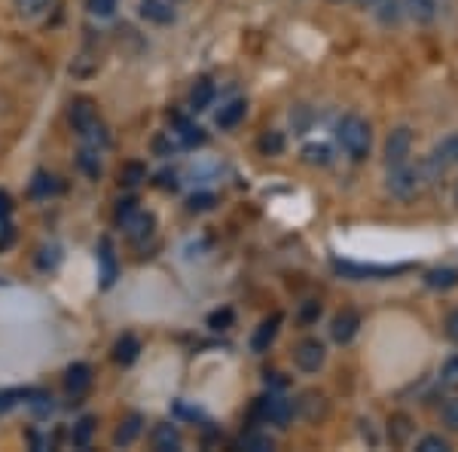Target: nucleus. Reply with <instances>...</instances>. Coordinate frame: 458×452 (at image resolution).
Instances as JSON below:
<instances>
[{"instance_id":"nucleus-24","label":"nucleus","mask_w":458,"mask_h":452,"mask_svg":"<svg viewBox=\"0 0 458 452\" xmlns=\"http://www.w3.org/2000/svg\"><path fill=\"white\" fill-rule=\"evenodd\" d=\"M177 141H181L183 147H196V144H205V135L199 125H190L187 120H177Z\"/></svg>"},{"instance_id":"nucleus-22","label":"nucleus","mask_w":458,"mask_h":452,"mask_svg":"<svg viewBox=\"0 0 458 452\" xmlns=\"http://www.w3.org/2000/svg\"><path fill=\"white\" fill-rule=\"evenodd\" d=\"M214 101V83L208 80H199L193 86V92H190V107L196 110V114H202V110H208Z\"/></svg>"},{"instance_id":"nucleus-8","label":"nucleus","mask_w":458,"mask_h":452,"mask_svg":"<svg viewBox=\"0 0 458 452\" xmlns=\"http://www.w3.org/2000/svg\"><path fill=\"white\" fill-rule=\"evenodd\" d=\"M449 166H458V132H453L449 138H443L437 147H434L431 159H428V168H431L434 175H443Z\"/></svg>"},{"instance_id":"nucleus-18","label":"nucleus","mask_w":458,"mask_h":452,"mask_svg":"<svg viewBox=\"0 0 458 452\" xmlns=\"http://www.w3.org/2000/svg\"><path fill=\"white\" fill-rule=\"evenodd\" d=\"M141 428H144V419L138 416V413H131V416L125 419L120 428H116L114 443H116V447H129V443H135V440H138V434H141Z\"/></svg>"},{"instance_id":"nucleus-41","label":"nucleus","mask_w":458,"mask_h":452,"mask_svg":"<svg viewBox=\"0 0 458 452\" xmlns=\"http://www.w3.org/2000/svg\"><path fill=\"white\" fill-rule=\"evenodd\" d=\"M358 4H373V0H358Z\"/></svg>"},{"instance_id":"nucleus-32","label":"nucleus","mask_w":458,"mask_h":452,"mask_svg":"<svg viewBox=\"0 0 458 452\" xmlns=\"http://www.w3.org/2000/svg\"><path fill=\"white\" fill-rule=\"evenodd\" d=\"M440 385L443 388H458V354L446 358V364L440 367Z\"/></svg>"},{"instance_id":"nucleus-12","label":"nucleus","mask_w":458,"mask_h":452,"mask_svg":"<svg viewBox=\"0 0 458 452\" xmlns=\"http://www.w3.org/2000/svg\"><path fill=\"white\" fill-rule=\"evenodd\" d=\"M278 328H282V315L266 318V321L260 324V328L254 330V337H250V348H254L257 354L269 352V345L276 343V337H278Z\"/></svg>"},{"instance_id":"nucleus-3","label":"nucleus","mask_w":458,"mask_h":452,"mask_svg":"<svg viewBox=\"0 0 458 452\" xmlns=\"http://www.w3.org/2000/svg\"><path fill=\"white\" fill-rule=\"evenodd\" d=\"M422 187V168H412L410 162L388 168V192L397 199H412Z\"/></svg>"},{"instance_id":"nucleus-13","label":"nucleus","mask_w":458,"mask_h":452,"mask_svg":"<svg viewBox=\"0 0 458 452\" xmlns=\"http://www.w3.org/2000/svg\"><path fill=\"white\" fill-rule=\"evenodd\" d=\"M98 278H101V287H114L116 281V254H114V244H110V239H101L98 244Z\"/></svg>"},{"instance_id":"nucleus-2","label":"nucleus","mask_w":458,"mask_h":452,"mask_svg":"<svg viewBox=\"0 0 458 452\" xmlns=\"http://www.w3.org/2000/svg\"><path fill=\"white\" fill-rule=\"evenodd\" d=\"M71 125L86 141H92L95 147L107 144L105 125H101V120H98V107H95L92 98H77V101H73V105H71Z\"/></svg>"},{"instance_id":"nucleus-15","label":"nucleus","mask_w":458,"mask_h":452,"mask_svg":"<svg viewBox=\"0 0 458 452\" xmlns=\"http://www.w3.org/2000/svg\"><path fill=\"white\" fill-rule=\"evenodd\" d=\"M153 449L157 452H177L181 449V431H177L174 425H168V422H162V425L153 428Z\"/></svg>"},{"instance_id":"nucleus-38","label":"nucleus","mask_w":458,"mask_h":452,"mask_svg":"<svg viewBox=\"0 0 458 452\" xmlns=\"http://www.w3.org/2000/svg\"><path fill=\"white\" fill-rule=\"evenodd\" d=\"M49 190H53V177H49L47 172H37L31 192H34V196H43V192H49Z\"/></svg>"},{"instance_id":"nucleus-33","label":"nucleus","mask_w":458,"mask_h":452,"mask_svg":"<svg viewBox=\"0 0 458 452\" xmlns=\"http://www.w3.org/2000/svg\"><path fill=\"white\" fill-rule=\"evenodd\" d=\"M416 449L419 452H446L449 440H446V437H440V434H425L422 440L416 443Z\"/></svg>"},{"instance_id":"nucleus-6","label":"nucleus","mask_w":458,"mask_h":452,"mask_svg":"<svg viewBox=\"0 0 458 452\" xmlns=\"http://www.w3.org/2000/svg\"><path fill=\"white\" fill-rule=\"evenodd\" d=\"M412 153V132L406 125H397L394 132L386 138V166H401V162H410Z\"/></svg>"},{"instance_id":"nucleus-36","label":"nucleus","mask_w":458,"mask_h":452,"mask_svg":"<svg viewBox=\"0 0 458 452\" xmlns=\"http://www.w3.org/2000/svg\"><path fill=\"white\" fill-rule=\"evenodd\" d=\"M229 324H233V309H220V312L208 315V328L214 330H226Z\"/></svg>"},{"instance_id":"nucleus-10","label":"nucleus","mask_w":458,"mask_h":452,"mask_svg":"<svg viewBox=\"0 0 458 452\" xmlns=\"http://www.w3.org/2000/svg\"><path fill=\"white\" fill-rule=\"evenodd\" d=\"M334 266L352 278H388V276H401V272L410 269V266H360V263H343V260H336Z\"/></svg>"},{"instance_id":"nucleus-19","label":"nucleus","mask_w":458,"mask_h":452,"mask_svg":"<svg viewBox=\"0 0 458 452\" xmlns=\"http://www.w3.org/2000/svg\"><path fill=\"white\" fill-rule=\"evenodd\" d=\"M425 285L434 287V291H453V287H458V269H449V266H443V269L425 272Z\"/></svg>"},{"instance_id":"nucleus-14","label":"nucleus","mask_w":458,"mask_h":452,"mask_svg":"<svg viewBox=\"0 0 458 452\" xmlns=\"http://www.w3.org/2000/svg\"><path fill=\"white\" fill-rule=\"evenodd\" d=\"M174 0H141V16L153 25H172L174 21Z\"/></svg>"},{"instance_id":"nucleus-4","label":"nucleus","mask_w":458,"mask_h":452,"mask_svg":"<svg viewBox=\"0 0 458 452\" xmlns=\"http://www.w3.org/2000/svg\"><path fill=\"white\" fill-rule=\"evenodd\" d=\"M257 416L269 425H278V428H287V422L293 419V404L282 395H269V397H260L257 404Z\"/></svg>"},{"instance_id":"nucleus-25","label":"nucleus","mask_w":458,"mask_h":452,"mask_svg":"<svg viewBox=\"0 0 458 452\" xmlns=\"http://www.w3.org/2000/svg\"><path fill=\"white\" fill-rule=\"evenodd\" d=\"M257 147H260L263 157H278V153L284 150V135L282 132H266V135L257 141Z\"/></svg>"},{"instance_id":"nucleus-16","label":"nucleus","mask_w":458,"mask_h":452,"mask_svg":"<svg viewBox=\"0 0 458 452\" xmlns=\"http://www.w3.org/2000/svg\"><path fill=\"white\" fill-rule=\"evenodd\" d=\"M138 354H141V343H138V337L125 333V337L116 339V345H114V361H116V364H123V367L135 364Z\"/></svg>"},{"instance_id":"nucleus-11","label":"nucleus","mask_w":458,"mask_h":452,"mask_svg":"<svg viewBox=\"0 0 458 452\" xmlns=\"http://www.w3.org/2000/svg\"><path fill=\"white\" fill-rule=\"evenodd\" d=\"M64 388H68V395H73V397L86 395V391L92 388V367L71 364L68 373H64Z\"/></svg>"},{"instance_id":"nucleus-31","label":"nucleus","mask_w":458,"mask_h":452,"mask_svg":"<svg viewBox=\"0 0 458 452\" xmlns=\"http://www.w3.org/2000/svg\"><path fill=\"white\" fill-rule=\"evenodd\" d=\"M302 157H306L309 166H327V162H330V147L327 144H309L306 150H302Z\"/></svg>"},{"instance_id":"nucleus-30","label":"nucleus","mask_w":458,"mask_h":452,"mask_svg":"<svg viewBox=\"0 0 458 452\" xmlns=\"http://www.w3.org/2000/svg\"><path fill=\"white\" fill-rule=\"evenodd\" d=\"M116 4H120V0H86V10H89V16H95V19H110L116 13Z\"/></svg>"},{"instance_id":"nucleus-40","label":"nucleus","mask_w":458,"mask_h":452,"mask_svg":"<svg viewBox=\"0 0 458 452\" xmlns=\"http://www.w3.org/2000/svg\"><path fill=\"white\" fill-rule=\"evenodd\" d=\"M6 214H10V196L0 192V217H6Z\"/></svg>"},{"instance_id":"nucleus-7","label":"nucleus","mask_w":458,"mask_h":452,"mask_svg":"<svg viewBox=\"0 0 458 452\" xmlns=\"http://www.w3.org/2000/svg\"><path fill=\"white\" fill-rule=\"evenodd\" d=\"M123 229H125V235H129L135 244H141L147 242L153 235V229H157V217H153L150 211H131V214H125V217L120 220Z\"/></svg>"},{"instance_id":"nucleus-17","label":"nucleus","mask_w":458,"mask_h":452,"mask_svg":"<svg viewBox=\"0 0 458 452\" xmlns=\"http://www.w3.org/2000/svg\"><path fill=\"white\" fill-rule=\"evenodd\" d=\"M300 413L306 416L309 422H318L327 413V400H324V395H318V391H306V395L300 397Z\"/></svg>"},{"instance_id":"nucleus-5","label":"nucleus","mask_w":458,"mask_h":452,"mask_svg":"<svg viewBox=\"0 0 458 452\" xmlns=\"http://www.w3.org/2000/svg\"><path fill=\"white\" fill-rule=\"evenodd\" d=\"M327 361V348H324L321 339H302V343L293 348V364H297L302 373H318Z\"/></svg>"},{"instance_id":"nucleus-28","label":"nucleus","mask_w":458,"mask_h":452,"mask_svg":"<svg viewBox=\"0 0 458 452\" xmlns=\"http://www.w3.org/2000/svg\"><path fill=\"white\" fill-rule=\"evenodd\" d=\"M77 162H80V168L89 175V177H98L101 175V162H98V153L92 150V147H83L80 150V157H77Z\"/></svg>"},{"instance_id":"nucleus-35","label":"nucleus","mask_w":458,"mask_h":452,"mask_svg":"<svg viewBox=\"0 0 458 452\" xmlns=\"http://www.w3.org/2000/svg\"><path fill=\"white\" fill-rule=\"evenodd\" d=\"M92 431H95V419L92 416L80 419L77 428H73V443H77V447H86L89 437H92Z\"/></svg>"},{"instance_id":"nucleus-39","label":"nucleus","mask_w":458,"mask_h":452,"mask_svg":"<svg viewBox=\"0 0 458 452\" xmlns=\"http://www.w3.org/2000/svg\"><path fill=\"white\" fill-rule=\"evenodd\" d=\"M446 337L453 339V343H458V309H453V312L446 315Z\"/></svg>"},{"instance_id":"nucleus-23","label":"nucleus","mask_w":458,"mask_h":452,"mask_svg":"<svg viewBox=\"0 0 458 452\" xmlns=\"http://www.w3.org/2000/svg\"><path fill=\"white\" fill-rule=\"evenodd\" d=\"M403 6H406V13L416 21H422V25L434 21V16H437V4H434V0H403Z\"/></svg>"},{"instance_id":"nucleus-26","label":"nucleus","mask_w":458,"mask_h":452,"mask_svg":"<svg viewBox=\"0 0 458 452\" xmlns=\"http://www.w3.org/2000/svg\"><path fill=\"white\" fill-rule=\"evenodd\" d=\"M276 443H272L269 434H260V431H248L242 437V449H250V452H269Z\"/></svg>"},{"instance_id":"nucleus-27","label":"nucleus","mask_w":458,"mask_h":452,"mask_svg":"<svg viewBox=\"0 0 458 452\" xmlns=\"http://www.w3.org/2000/svg\"><path fill=\"white\" fill-rule=\"evenodd\" d=\"M147 177V168L141 166V162H125L123 172H120V181L125 183V187H138Z\"/></svg>"},{"instance_id":"nucleus-29","label":"nucleus","mask_w":458,"mask_h":452,"mask_svg":"<svg viewBox=\"0 0 458 452\" xmlns=\"http://www.w3.org/2000/svg\"><path fill=\"white\" fill-rule=\"evenodd\" d=\"M21 19H37L49 6V0H13Z\"/></svg>"},{"instance_id":"nucleus-34","label":"nucleus","mask_w":458,"mask_h":452,"mask_svg":"<svg viewBox=\"0 0 458 452\" xmlns=\"http://www.w3.org/2000/svg\"><path fill=\"white\" fill-rule=\"evenodd\" d=\"M440 419H443V425H446L449 431H458V397H449L446 404H443Z\"/></svg>"},{"instance_id":"nucleus-1","label":"nucleus","mask_w":458,"mask_h":452,"mask_svg":"<svg viewBox=\"0 0 458 452\" xmlns=\"http://www.w3.org/2000/svg\"><path fill=\"white\" fill-rule=\"evenodd\" d=\"M336 138H339V144H343V150L349 153L354 162H364L367 157H370L373 129H370V123H367L364 116H358V114L343 116L339 125H336Z\"/></svg>"},{"instance_id":"nucleus-37","label":"nucleus","mask_w":458,"mask_h":452,"mask_svg":"<svg viewBox=\"0 0 458 452\" xmlns=\"http://www.w3.org/2000/svg\"><path fill=\"white\" fill-rule=\"evenodd\" d=\"M211 205H214V192H196L190 199V211H208Z\"/></svg>"},{"instance_id":"nucleus-20","label":"nucleus","mask_w":458,"mask_h":452,"mask_svg":"<svg viewBox=\"0 0 458 452\" xmlns=\"http://www.w3.org/2000/svg\"><path fill=\"white\" fill-rule=\"evenodd\" d=\"M410 434H412V419L406 416V413H394V416L388 419V437H391V443L403 447V443L410 440Z\"/></svg>"},{"instance_id":"nucleus-9","label":"nucleus","mask_w":458,"mask_h":452,"mask_svg":"<svg viewBox=\"0 0 458 452\" xmlns=\"http://www.w3.org/2000/svg\"><path fill=\"white\" fill-rule=\"evenodd\" d=\"M358 330H360V315L354 312V309H343V312H336L334 321H330V337H334L339 345L352 343V339L358 337Z\"/></svg>"},{"instance_id":"nucleus-21","label":"nucleus","mask_w":458,"mask_h":452,"mask_svg":"<svg viewBox=\"0 0 458 452\" xmlns=\"http://www.w3.org/2000/svg\"><path fill=\"white\" fill-rule=\"evenodd\" d=\"M245 114H248V105H245V101H229L226 107H220L217 125H220V129H235V125L245 120Z\"/></svg>"}]
</instances>
